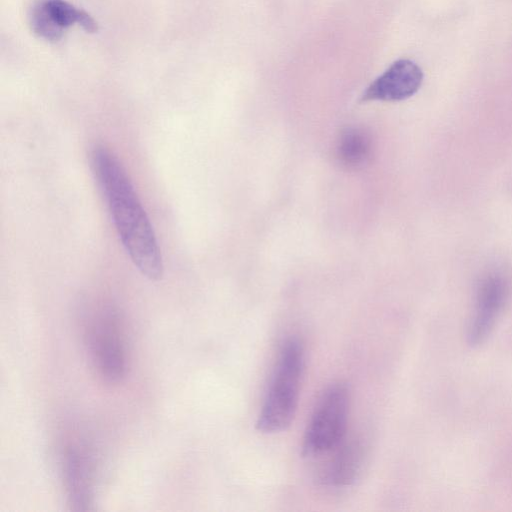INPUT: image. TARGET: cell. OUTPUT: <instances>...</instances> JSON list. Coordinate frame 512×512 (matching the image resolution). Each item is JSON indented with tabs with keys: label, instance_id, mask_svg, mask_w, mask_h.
<instances>
[{
	"label": "cell",
	"instance_id": "obj_1",
	"mask_svg": "<svg viewBox=\"0 0 512 512\" xmlns=\"http://www.w3.org/2000/svg\"><path fill=\"white\" fill-rule=\"evenodd\" d=\"M91 165L132 263L148 279H161L164 266L155 232L122 163L110 149L96 145L91 151Z\"/></svg>",
	"mask_w": 512,
	"mask_h": 512
},
{
	"label": "cell",
	"instance_id": "obj_2",
	"mask_svg": "<svg viewBox=\"0 0 512 512\" xmlns=\"http://www.w3.org/2000/svg\"><path fill=\"white\" fill-rule=\"evenodd\" d=\"M304 367V349L296 337L286 339L279 350L256 427L262 433L285 430L298 404Z\"/></svg>",
	"mask_w": 512,
	"mask_h": 512
},
{
	"label": "cell",
	"instance_id": "obj_3",
	"mask_svg": "<svg viewBox=\"0 0 512 512\" xmlns=\"http://www.w3.org/2000/svg\"><path fill=\"white\" fill-rule=\"evenodd\" d=\"M349 389L343 382L331 384L319 399L303 439L305 456H320L336 448L346 437Z\"/></svg>",
	"mask_w": 512,
	"mask_h": 512
},
{
	"label": "cell",
	"instance_id": "obj_4",
	"mask_svg": "<svg viewBox=\"0 0 512 512\" xmlns=\"http://www.w3.org/2000/svg\"><path fill=\"white\" fill-rule=\"evenodd\" d=\"M32 32L47 42H58L65 31L73 26H81L88 33H95L98 24L86 11L66 0H36L28 14Z\"/></svg>",
	"mask_w": 512,
	"mask_h": 512
},
{
	"label": "cell",
	"instance_id": "obj_5",
	"mask_svg": "<svg viewBox=\"0 0 512 512\" xmlns=\"http://www.w3.org/2000/svg\"><path fill=\"white\" fill-rule=\"evenodd\" d=\"M89 343L103 379L110 383L120 381L126 370V356L122 333L113 314L105 313L93 324Z\"/></svg>",
	"mask_w": 512,
	"mask_h": 512
},
{
	"label": "cell",
	"instance_id": "obj_6",
	"mask_svg": "<svg viewBox=\"0 0 512 512\" xmlns=\"http://www.w3.org/2000/svg\"><path fill=\"white\" fill-rule=\"evenodd\" d=\"M507 297L505 280L492 274L484 278L477 291L474 314L467 330V342L476 347L486 341Z\"/></svg>",
	"mask_w": 512,
	"mask_h": 512
},
{
	"label": "cell",
	"instance_id": "obj_7",
	"mask_svg": "<svg viewBox=\"0 0 512 512\" xmlns=\"http://www.w3.org/2000/svg\"><path fill=\"white\" fill-rule=\"evenodd\" d=\"M423 81L421 68L411 60L395 61L364 91L361 100L400 101L414 95Z\"/></svg>",
	"mask_w": 512,
	"mask_h": 512
},
{
	"label": "cell",
	"instance_id": "obj_8",
	"mask_svg": "<svg viewBox=\"0 0 512 512\" xmlns=\"http://www.w3.org/2000/svg\"><path fill=\"white\" fill-rule=\"evenodd\" d=\"M63 474L73 510H89L93 499V470L91 459L84 449L78 446L67 449Z\"/></svg>",
	"mask_w": 512,
	"mask_h": 512
},
{
	"label": "cell",
	"instance_id": "obj_9",
	"mask_svg": "<svg viewBox=\"0 0 512 512\" xmlns=\"http://www.w3.org/2000/svg\"><path fill=\"white\" fill-rule=\"evenodd\" d=\"M332 456L320 474L321 482L332 487L351 485L359 476L364 463V446L360 439H344L331 450Z\"/></svg>",
	"mask_w": 512,
	"mask_h": 512
},
{
	"label": "cell",
	"instance_id": "obj_10",
	"mask_svg": "<svg viewBox=\"0 0 512 512\" xmlns=\"http://www.w3.org/2000/svg\"><path fill=\"white\" fill-rule=\"evenodd\" d=\"M372 138L359 127L344 129L336 143V157L341 165L349 169L363 167L372 155Z\"/></svg>",
	"mask_w": 512,
	"mask_h": 512
}]
</instances>
